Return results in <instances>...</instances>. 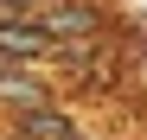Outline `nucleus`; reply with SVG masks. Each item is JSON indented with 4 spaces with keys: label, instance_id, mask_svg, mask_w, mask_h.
<instances>
[{
    "label": "nucleus",
    "instance_id": "obj_1",
    "mask_svg": "<svg viewBox=\"0 0 147 140\" xmlns=\"http://www.w3.org/2000/svg\"><path fill=\"white\" fill-rule=\"evenodd\" d=\"M32 19H38L58 45H64V38H102V32H121L115 0H45Z\"/></svg>",
    "mask_w": 147,
    "mask_h": 140
},
{
    "label": "nucleus",
    "instance_id": "obj_5",
    "mask_svg": "<svg viewBox=\"0 0 147 140\" xmlns=\"http://www.w3.org/2000/svg\"><path fill=\"white\" fill-rule=\"evenodd\" d=\"M64 140H102V134H90V127H77V134H64Z\"/></svg>",
    "mask_w": 147,
    "mask_h": 140
},
{
    "label": "nucleus",
    "instance_id": "obj_4",
    "mask_svg": "<svg viewBox=\"0 0 147 140\" xmlns=\"http://www.w3.org/2000/svg\"><path fill=\"white\" fill-rule=\"evenodd\" d=\"M45 0H0V19H32Z\"/></svg>",
    "mask_w": 147,
    "mask_h": 140
},
{
    "label": "nucleus",
    "instance_id": "obj_2",
    "mask_svg": "<svg viewBox=\"0 0 147 140\" xmlns=\"http://www.w3.org/2000/svg\"><path fill=\"white\" fill-rule=\"evenodd\" d=\"M83 121H77V108H70L64 96H51V102H32V108H13L7 115V140H64V134H77Z\"/></svg>",
    "mask_w": 147,
    "mask_h": 140
},
{
    "label": "nucleus",
    "instance_id": "obj_3",
    "mask_svg": "<svg viewBox=\"0 0 147 140\" xmlns=\"http://www.w3.org/2000/svg\"><path fill=\"white\" fill-rule=\"evenodd\" d=\"M58 96V83H51V70L45 64H0V108H32V102H51Z\"/></svg>",
    "mask_w": 147,
    "mask_h": 140
}]
</instances>
